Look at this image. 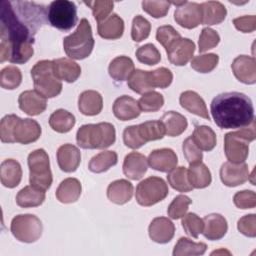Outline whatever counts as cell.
<instances>
[{"instance_id": "cell-1", "label": "cell", "mask_w": 256, "mask_h": 256, "mask_svg": "<svg viewBox=\"0 0 256 256\" xmlns=\"http://www.w3.org/2000/svg\"><path fill=\"white\" fill-rule=\"evenodd\" d=\"M48 7L29 1L0 2V62L25 64L33 54L35 35L48 22Z\"/></svg>"}, {"instance_id": "cell-2", "label": "cell", "mask_w": 256, "mask_h": 256, "mask_svg": "<svg viewBox=\"0 0 256 256\" xmlns=\"http://www.w3.org/2000/svg\"><path fill=\"white\" fill-rule=\"evenodd\" d=\"M211 114L221 129H241L254 121V106L251 99L240 92L217 95L211 103Z\"/></svg>"}, {"instance_id": "cell-3", "label": "cell", "mask_w": 256, "mask_h": 256, "mask_svg": "<svg viewBox=\"0 0 256 256\" xmlns=\"http://www.w3.org/2000/svg\"><path fill=\"white\" fill-rule=\"evenodd\" d=\"M42 133L41 126L33 119H21L11 114L0 123V138L3 143H20L27 145L36 142Z\"/></svg>"}, {"instance_id": "cell-4", "label": "cell", "mask_w": 256, "mask_h": 256, "mask_svg": "<svg viewBox=\"0 0 256 256\" xmlns=\"http://www.w3.org/2000/svg\"><path fill=\"white\" fill-rule=\"evenodd\" d=\"M76 140L83 149H106L115 143L116 130L108 122L86 124L77 131Z\"/></svg>"}, {"instance_id": "cell-5", "label": "cell", "mask_w": 256, "mask_h": 256, "mask_svg": "<svg viewBox=\"0 0 256 256\" xmlns=\"http://www.w3.org/2000/svg\"><path fill=\"white\" fill-rule=\"evenodd\" d=\"M95 40L89 21L83 18L76 31L64 38L63 47L66 55L75 60H83L89 57L93 51Z\"/></svg>"}, {"instance_id": "cell-6", "label": "cell", "mask_w": 256, "mask_h": 256, "mask_svg": "<svg viewBox=\"0 0 256 256\" xmlns=\"http://www.w3.org/2000/svg\"><path fill=\"white\" fill-rule=\"evenodd\" d=\"M255 121L235 132H229L224 139V152L231 163H244L249 154V143L255 140Z\"/></svg>"}, {"instance_id": "cell-7", "label": "cell", "mask_w": 256, "mask_h": 256, "mask_svg": "<svg viewBox=\"0 0 256 256\" xmlns=\"http://www.w3.org/2000/svg\"><path fill=\"white\" fill-rule=\"evenodd\" d=\"M166 135L162 122L148 121L140 125L126 127L123 132L124 144L131 149H139L147 142L163 139Z\"/></svg>"}, {"instance_id": "cell-8", "label": "cell", "mask_w": 256, "mask_h": 256, "mask_svg": "<svg viewBox=\"0 0 256 256\" xmlns=\"http://www.w3.org/2000/svg\"><path fill=\"white\" fill-rule=\"evenodd\" d=\"M31 76L35 90L44 97L54 98L62 92V83L54 73L52 61L37 62L31 70Z\"/></svg>"}, {"instance_id": "cell-9", "label": "cell", "mask_w": 256, "mask_h": 256, "mask_svg": "<svg viewBox=\"0 0 256 256\" xmlns=\"http://www.w3.org/2000/svg\"><path fill=\"white\" fill-rule=\"evenodd\" d=\"M28 166L30 170V184L40 190L47 191L53 182L50 160L44 149H37L29 154Z\"/></svg>"}, {"instance_id": "cell-10", "label": "cell", "mask_w": 256, "mask_h": 256, "mask_svg": "<svg viewBox=\"0 0 256 256\" xmlns=\"http://www.w3.org/2000/svg\"><path fill=\"white\" fill-rule=\"evenodd\" d=\"M47 19L51 26L61 31H70L78 21L77 6L68 0H56L48 6Z\"/></svg>"}, {"instance_id": "cell-11", "label": "cell", "mask_w": 256, "mask_h": 256, "mask_svg": "<svg viewBox=\"0 0 256 256\" xmlns=\"http://www.w3.org/2000/svg\"><path fill=\"white\" fill-rule=\"evenodd\" d=\"M169 193L166 182L160 177H148L141 181L136 188V200L144 207L153 206L163 201Z\"/></svg>"}, {"instance_id": "cell-12", "label": "cell", "mask_w": 256, "mask_h": 256, "mask_svg": "<svg viewBox=\"0 0 256 256\" xmlns=\"http://www.w3.org/2000/svg\"><path fill=\"white\" fill-rule=\"evenodd\" d=\"M11 232L20 242L34 243L42 236L43 224L35 215L20 214L13 218Z\"/></svg>"}, {"instance_id": "cell-13", "label": "cell", "mask_w": 256, "mask_h": 256, "mask_svg": "<svg viewBox=\"0 0 256 256\" xmlns=\"http://www.w3.org/2000/svg\"><path fill=\"white\" fill-rule=\"evenodd\" d=\"M174 19L177 24L186 29H194L202 24V9L200 4L187 2L176 8Z\"/></svg>"}, {"instance_id": "cell-14", "label": "cell", "mask_w": 256, "mask_h": 256, "mask_svg": "<svg viewBox=\"0 0 256 256\" xmlns=\"http://www.w3.org/2000/svg\"><path fill=\"white\" fill-rule=\"evenodd\" d=\"M220 178L222 183L228 187L242 185L249 179L248 165L245 162L240 164L225 162L220 169Z\"/></svg>"}, {"instance_id": "cell-15", "label": "cell", "mask_w": 256, "mask_h": 256, "mask_svg": "<svg viewBox=\"0 0 256 256\" xmlns=\"http://www.w3.org/2000/svg\"><path fill=\"white\" fill-rule=\"evenodd\" d=\"M19 108L29 116H38L47 108V98L36 90H27L18 98Z\"/></svg>"}, {"instance_id": "cell-16", "label": "cell", "mask_w": 256, "mask_h": 256, "mask_svg": "<svg viewBox=\"0 0 256 256\" xmlns=\"http://www.w3.org/2000/svg\"><path fill=\"white\" fill-rule=\"evenodd\" d=\"M232 71L235 77L242 83L253 85L256 83V62L254 57L241 55L234 59Z\"/></svg>"}, {"instance_id": "cell-17", "label": "cell", "mask_w": 256, "mask_h": 256, "mask_svg": "<svg viewBox=\"0 0 256 256\" xmlns=\"http://www.w3.org/2000/svg\"><path fill=\"white\" fill-rule=\"evenodd\" d=\"M147 160L152 169L163 173L171 172L178 164V157L170 148H162L152 151Z\"/></svg>"}, {"instance_id": "cell-18", "label": "cell", "mask_w": 256, "mask_h": 256, "mask_svg": "<svg viewBox=\"0 0 256 256\" xmlns=\"http://www.w3.org/2000/svg\"><path fill=\"white\" fill-rule=\"evenodd\" d=\"M195 43L188 38H181L169 50L167 57L171 64L175 66H185L193 57L195 52Z\"/></svg>"}, {"instance_id": "cell-19", "label": "cell", "mask_w": 256, "mask_h": 256, "mask_svg": "<svg viewBox=\"0 0 256 256\" xmlns=\"http://www.w3.org/2000/svg\"><path fill=\"white\" fill-rule=\"evenodd\" d=\"M175 234V225L166 217H157L149 225V237L159 244L169 243Z\"/></svg>"}, {"instance_id": "cell-20", "label": "cell", "mask_w": 256, "mask_h": 256, "mask_svg": "<svg viewBox=\"0 0 256 256\" xmlns=\"http://www.w3.org/2000/svg\"><path fill=\"white\" fill-rule=\"evenodd\" d=\"M57 162L62 171L75 172L81 163V152L72 144H64L57 151Z\"/></svg>"}, {"instance_id": "cell-21", "label": "cell", "mask_w": 256, "mask_h": 256, "mask_svg": "<svg viewBox=\"0 0 256 256\" xmlns=\"http://www.w3.org/2000/svg\"><path fill=\"white\" fill-rule=\"evenodd\" d=\"M148 170V160L138 152L129 153L123 163V172L131 180H140Z\"/></svg>"}, {"instance_id": "cell-22", "label": "cell", "mask_w": 256, "mask_h": 256, "mask_svg": "<svg viewBox=\"0 0 256 256\" xmlns=\"http://www.w3.org/2000/svg\"><path fill=\"white\" fill-rule=\"evenodd\" d=\"M204 227H203V235L206 239L211 241H217L222 239L227 231L228 224L226 219L220 214H210L204 217L203 219Z\"/></svg>"}, {"instance_id": "cell-23", "label": "cell", "mask_w": 256, "mask_h": 256, "mask_svg": "<svg viewBox=\"0 0 256 256\" xmlns=\"http://www.w3.org/2000/svg\"><path fill=\"white\" fill-rule=\"evenodd\" d=\"M113 113L115 117L121 121H130L140 116L141 109L138 101L130 96L123 95L115 100Z\"/></svg>"}, {"instance_id": "cell-24", "label": "cell", "mask_w": 256, "mask_h": 256, "mask_svg": "<svg viewBox=\"0 0 256 256\" xmlns=\"http://www.w3.org/2000/svg\"><path fill=\"white\" fill-rule=\"evenodd\" d=\"M1 183L6 188L17 187L22 180V168L18 161L14 159H6L0 166Z\"/></svg>"}, {"instance_id": "cell-25", "label": "cell", "mask_w": 256, "mask_h": 256, "mask_svg": "<svg viewBox=\"0 0 256 256\" xmlns=\"http://www.w3.org/2000/svg\"><path fill=\"white\" fill-rule=\"evenodd\" d=\"M54 73L59 80L73 83L81 75V67L69 58H59L52 61Z\"/></svg>"}, {"instance_id": "cell-26", "label": "cell", "mask_w": 256, "mask_h": 256, "mask_svg": "<svg viewBox=\"0 0 256 256\" xmlns=\"http://www.w3.org/2000/svg\"><path fill=\"white\" fill-rule=\"evenodd\" d=\"M78 108L85 116H96L100 114L103 109V98L97 91H84L79 96Z\"/></svg>"}, {"instance_id": "cell-27", "label": "cell", "mask_w": 256, "mask_h": 256, "mask_svg": "<svg viewBox=\"0 0 256 256\" xmlns=\"http://www.w3.org/2000/svg\"><path fill=\"white\" fill-rule=\"evenodd\" d=\"M180 104L182 108L188 112L202 117L206 120H210L207 106L202 97L194 91H185L180 95Z\"/></svg>"}, {"instance_id": "cell-28", "label": "cell", "mask_w": 256, "mask_h": 256, "mask_svg": "<svg viewBox=\"0 0 256 256\" xmlns=\"http://www.w3.org/2000/svg\"><path fill=\"white\" fill-rule=\"evenodd\" d=\"M133 185L128 180H116L108 186L107 197L111 202L117 205H123L131 200L133 196Z\"/></svg>"}, {"instance_id": "cell-29", "label": "cell", "mask_w": 256, "mask_h": 256, "mask_svg": "<svg viewBox=\"0 0 256 256\" xmlns=\"http://www.w3.org/2000/svg\"><path fill=\"white\" fill-rule=\"evenodd\" d=\"M124 21L117 14H111L107 19L98 23V34L103 39L116 40L123 36Z\"/></svg>"}, {"instance_id": "cell-30", "label": "cell", "mask_w": 256, "mask_h": 256, "mask_svg": "<svg viewBox=\"0 0 256 256\" xmlns=\"http://www.w3.org/2000/svg\"><path fill=\"white\" fill-rule=\"evenodd\" d=\"M202 9V24L203 25H218L222 23L226 16V7L218 1H208L200 4Z\"/></svg>"}, {"instance_id": "cell-31", "label": "cell", "mask_w": 256, "mask_h": 256, "mask_svg": "<svg viewBox=\"0 0 256 256\" xmlns=\"http://www.w3.org/2000/svg\"><path fill=\"white\" fill-rule=\"evenodd\" d=\"M82 192V185L76 178L64 179L56 191V197L59 202L70 204L76 202Z\"/></svg>"}, {"instance_id": "cell-32", "label": "cell", "mask_w": 256, "mask_h": 256, "mask_svg": "<svg viewBox=\"0 0 256 256\" xmlns=\"http://www.w3.org/2000/svg\"><path fill=\"white\" fill-rule=\"evenodd\" d=\"M108 71L112 79L119 82H124L126 80L128 81L130 76L135 71L134 62L129 57L118 56L111 61Z\"/></svg>"}, {"instance_id": "cell-33", "label": "cell", "mask_w": 256, "mask_h": 256, "mask_svg": "<svg viewBox=\"0 0 256 256\" xmlns=\"http://www.w3.org/2000/svg\"><path fill=\"white\" fill-rule=\"evenodd\" d=\"M187 176L190 185L196 189L206 188L212 182L211 172L202 162L190 164L189 170H187Z\"/></svg>"}, {"instance_id": "cell-34", "label": "cell", "mask_w": 256, "mask_h": 256, "mask_svg": "<svg viewBox=\"0 0 256 256\" xmlns=\"http://www.w3.org/2000/svg\"><path fill=\"white\" fill-rule=\"evenodd\" d=\"M162 122L166 135L170 137L180 136L188 127L187 119L178 112L169 111L166 112L160 119Z\"/></svg>"}, {"instance_id": "cell-35", "label": "cell", "mask_w": 256, "mask_h": 256, "mask_svg": "<svg viewBox=\"0 0 256 256\" xmlns=\"http://www.w3.org/2000/svg\"><path fill=\"white\" fill-rule=\"evenodd\" d=\"M45 198V191L30 185L19 191L16 196V202L17 205L22 208H32L42 205Z\"/></svg>"}, {"instance_id": "cell-36", "label": "cell", "mask_w": 256, "mask_h": 256, "mask_svg": "<svg viewBox=\"0 0 256 256\" xmlns=\"http://www.w3.org/2000/svg\"><path fill=\"white\" fill-rule=\"evenodd\" d=\"M191 137L197 147L203 151H212L217 144L215 132L212 128L205 125L197 126Z\"/></svg>"}, {"instance_id": "cell-37", "label": "cell", "mask_w": 256, "mask_h": 256, "mask_svg": "<svg viewBox=\"0 0 256 256\" xmlns=\"http://www.w3.org/2000/svg\"><path fill=\"white\" fill-rule=\"evenodd\" d=\"M75 123H76L75 116L64 109L56 110L55 112L52 113L49 119L50 127L58 133L70 132L75 126Z\"/></svg>"}, {"instance_id": "cell-38", "label": "cell", "mask_w": 256, "mask_h": 256, "mask_svg": "<svg viewBox=\"0 0 256 256\" xmlns=\"http://www.w3.org/2000/svg\"><path fill=\"white\" fill-rule=\"evenodd\" d=\"M118 162V155L115 151H104L94 156L89 162V170L93 173H104Z\"/></svg>"}, {"instance_id": "cell-39", "label": "cell", "mask_w": 256, "mask_h": 256, "mask_svg": "<svg viewBox=\"0 0 256 256\" xmlns=\"http://www.w3.org/2000/svg\"><path fill=\"white\" fill-rule=\"evenodd\" d=\"M127 84L132 91L143 95L153 91L154 89L149 80V71H143L140 69L133 72L128 79Z\"/></svg>"}, {"instance_id": "cell-40", "label": "cell", "mask_w": 256, "mask_h": 256, "mask_svg": "<svg viewBox=\"0 0 256 256\" xmlns=\"http://www.w3.org/2000/svg\"><path fill=\"white\" fill-rule=\"evenodd\" d=\"M207 250V245L203 242L195 243L188 238L181 237L175 245L173 255L185 256V255H203Z\"/></svg>"}, {"instance_id": "cell-41", "label": "cell", "mask_w": 256, "mask_h": 256, "mask_svg": "<svg viewBox=\"0 0 256 256\" xmlns=\"http://www.w3.org/2000/svg\"><path fill=\"white\" fill-rule=\"evenodd\" d=\"M170 186L179 192H190L193 187L190 185L187 176V169L183 166L176 167L167 176Z\"/></svg>"}, {"instance_id": "cell-42", "label": "cell", "mask_w": 256, "mask_h": 256, "mask_svg": "<svg viewBox=\"0 0 256 256\" xmlns=\"http://www.w3.org/2000/svg\"><path fill=\"white\" fill-rule=\"evenodd\" d=\"M1 87L6 90H14L22 83V73L16 66H7L1 71Z\"/></svg>"}, {"instance_id": "cell-43", "label": "cell", "mask_w": 256, "mask_h": 256, "mask_svg": "<svg viewBox=\"0 0 256 256\" xmlns=\"http://www.w3.org/2000/svg\"><path fill=\"white\" fill-rule=\"evenodd\" d=\"M219 56L214 53L196 56L191 61V67L199 73H210L218 65Z\"/></svg>"}, {"instance_id": "cell-44", "label": "cell", "mask_w": 256, "mask_h": 256, "mask_svg": "<svg viewBox=\"0 0 256 256\" xmlns=\"http://www.w3.org/2000/svg\"><path fill=\"white\" fill-rule=\"evenodd\" d=\"M138 104L143 112H157L164 105V97L156 91H151L144 94L138 101Z\"/></svg>"}, {"instance_id": "cell-45", "label": "cell", "mask_w": 256, "mask_h": 256, "mask_svg": "<svg viewBox=\"0 0 256 256\" xmlns=\"http://www.w3.org/2000/svg\"><path fill=\"white\" fill-rule=\"evenodd\" d=\"M180 33L175 30L170 25H164L157 29L156 39L157 41L165 48V50H169L177 41L181 39Z\"/></svg>"}, {"instance_id": "cell-46", "label": "cell", "mask_w": 256, "mask_h": 256, "mask_svg": "<svg viewBox=\"0 0 256 256\" xmlns=\"http://www.w3.org/2000/svg\"><path fill=\"white\" fill-rule=\"evenodd\" d=\"M151 32V24L150 22L141 15H137L132 22V30L131 37L135 42H142L146 40Z\"/></svg>"}, {"instance_id": "cell-47", "label": "cell", "mask_w": 256, "mask_h": 256, "mask_svg": "<svg viewBox=\"0 0 256 256\" xmlns=\"http://www.w3.org/2000/svg\"><path fill=\"white\" fill-rule=\"evenodd\" d=\"M136 57L139 62L148 66H154L161 61V54L159 50L151 43L138 48L136 51Z\"/></svg>"}, {"instance_id": "cell-48", "label": "cell", "mask_w": 256, "mask_h": 256, "mask_svg": "<svg viewBox=\"0 0 256 256\" xmlns=\"http://www.w3.org/2000/svg\"><path fill=\"white\" fill-rule=\"evenodd\" d=\"M149 80L154 89H165L171 85L173 81V74L168 68L160 67L154 71H149Z\"/></svg>"}, {"instance_id": "cell-49", "label": "cell", "mask_w": 256, "mask_h": 256, "mask_svg": "<svg viewBox=\"0 0 256 256\" xmlns=\"http://www.w3.org/2000/svg\"><path fill=\"white\" fill-rule=\"evenodd\" d=\"M192 200L185 195H179L171 202V204L168 207V216L171 219L177 220L182 218L184 215H186L189 206L191 205Z\"/></svg>"}, {"instance_id": "cell-50", "label": "cell", "mask_w": 256, "mask_h": 256, "mask_svg": "<svg viewBox=\"0 0 256 256\" xmlns=\"http://www.w3.org/2000/svg\"><path fill=\"white\" fill-rule=\"evenodd\" d=\"M87 6H89L93 12V16L98 23L107 19L113 11L114 2L113 1H103V0H96V1H89L84 2Z\"/></svg>"}, {"instance_id": "cell-51", "label": "cell", "mask_w": 256, "mask_h": 256, "mask_svg": "<svg viewBox=\"0 0 256 256\" xmlns=\"http://www.w3.org/2000/svg\"><path fill=\"white\" fill-rule=\"evenodd\" d=\"M182 226L187 235L197 239L199 234L203 232L204 222H203V219H201L195 213H189L183 216Z\"/></svg>"}, {"instance_id": "cell-52", "label": "cell", "mask_w": 256, "mask_h": 256, "mask_svg": "<svg viewBox=\"0 0 256 256\" xmlns=\"http://www.w3.org/2000/svg\"><path fill=\"white\" fill-rule=\"evenodd\" d=\"M220 42V36L219 34L207 27L202 29L200 37H199V52L204 53L210 49L215 48Z\"/></svg>"}, {"instance_id": "cell-53", "label": "cell", "mask_w": 256, "mask_h": 256, "mask_svg": "<svg viewBox=\"0 0 256 256\" xmlns=\"http://www.w3.org/2000/svg\"><path fill=\"white\" fill-rule=\"evenodd\" d=\"M171 3L168 1H143L142 7L145 12L154 18L165 17L169 11Z\"/></svg>"}, {"instance_id": "cell-54", "label": "cell", "mask_w": 256, "mask_h": 256, "mask_svg": "<svg viewBox=\"0 0 256 256\" xmlns=\"http://www.w3.org/2000/svg\"><path fill=\"white\" fill-rule=\"evenodd\" d=\"M183 153L188 161L189 164H195L202 162L203 159V153L202 151L197 147V145L194 143L192 140V137H188L184 142H183Z\"/></svg>"}, {"instance_id": "cell-55", "label": "cell", "mask_w": 256, "mask_h": 256, "mask_svg": "<svg viewBox=\"0 0 256 256\" xmlns=\"http://www.w3.org/2000/svg\"><path fill=\"white\" fill-rule=\"evenodd\" d=\"M233 201L239 209H253L256 206V194L251 190L240 191L234 195Z\"/></svg>"}, {"instance_id": "cell-56", "label": "cell", "mask_w": 256, "mask_h": 256, "mask_svg": "<svg viewBox=\"0 0 256 256\" xmlns=\"http://www.w3.org/2000/svg\"><path fill=\"white\" fill-rule=\"evenodd\" d=\"M237 228L243 235L254 238L256 236V215L249 214L239 219Z\"/></svg>"}, {"instance_id": "cell-57", "label": "cell", "mask_w": 256, "mask_h": 256, "mask_svg": "<svg viewBox=\"0 0 256 256\" xmlns=\"http://www.w3.org/2000/svg\"><path fill=\"white\" fill-rule=\"evenodd\" d=\"M233 24L242 33H252L256 29V17L254 15L238 17L233 20Z\"/></svg>"}]
</instances>
